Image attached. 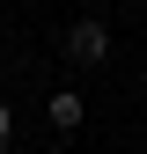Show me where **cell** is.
Returning a JSON list of instances; mask_svg holds the SVG:
<instances>
[{"label":"cell","instance_id":"obj_1","mask_svg":"<svg viewBox=\"0 0 147 154\" xmlns=\"http://www.w3.org/2000/svg\"><path fill=\"white\" fill-rule=\"evenodd\" d=\"M66 59H74V66H103V59H110V29H103V22H74V29H66Z\"/></svg>","mask_w":147,"mask_h":154},{"label":"cell","instance_id":"obj_4","mask_svg":"<svg viewBox=\"0 0 147 154\" xmlns=\"http://www.w3.org/2000/svg\"><path fill=\"white\" fill-rule=\"evenodd\" d=\"M0 154H8V140H0Z\"/></svg>","mask_w":147,"mask_h":154},{"label":"cell","instance_id":"obj_2","mask_svg":"<svg viewBox=\"0 0 147 154\" xmlns=\"http://www.w3.org/2000/svg\"><path fill=\"white\" fill-rule=\"evenodd\" d=\"M44 118H52V132H81V118H88V103H81L74 88H59V95L44 103Z\"/></svg>","mask_w":147,"mask_h":154},{"label":"cell","instance_id":"obj_3","mask_svg":"<svg viewBox=\"0 0 147 154\" xmlns=\"http://www.w3.org/2000/svg\"><path fill=\"white\" fill-rule=\"evenodd\" d=\"M0 140H8V103H0Z\"/></svg>","mask_w":147,"mask_h":154}]
</instances>
